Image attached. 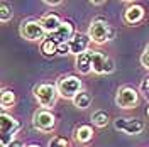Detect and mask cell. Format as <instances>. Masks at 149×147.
Masks as SVG:
<instances>
[{
  "label": "cell",
  "instance_id": "6da1fadb",
  "mask_svg": "<svg viewBox=\"0 0 149 147\" xmlns=\"http://www.w3.org/2000/svg\"><path fill=\"white\" fill-rule=\"evenodd\" d=\"M88 36H90V39L95 44H105V42H109V41H112L115 37V29L112 26H109V22L98 19V20H93L90 24Z\"/></svg>",
  "mask_w": 149,
  "mask_h": 147
},
{
  "label": "cell",
  "instance_id": "7a4b0ae2",
  "mask_svg": "<svg viewBox=\"0 0 149 147\" xmlns=\"http://www.w3.org/2000/svg\"><path fill=\"white\" fill-rule=\"evenodd\" d=\"M34 96H36L37 103H39V107L41 108H46L49 110L53 105H54L56 98H58V88H56L54 85H49V83H42V85H37L34 86Z\"/></svg>",
  "mask_w": 149,
  "mask_h": 147
},
{
  "label": "cell",
  "instance_id": "3957f363",
  "mask_svg": "<svg viewBox=\"0 0 149 147\" xmlns=\"http://www.w3.org/2000/svg\"><path fill=\"white\" fill-rule=\"evenodd\" d=\"M56 88H58L59 95H61L63 98H68V100H73L80 92H83V90H81V88H83L81 80H80L78 76H73V74L59 78V81H58V85H56Z\"/></svg>",
  "mask_w": 149,
  "mask_h": 147
},
{
  "label": "cell",
  "instance_id": "277c9868",
  "mask_svg": "<svg viewBox=\"0 0 149 147\" xmlns=\"http://www.w3.org/2000/svg\"><path fill=\"white\" fill-rule=\"evenodd\" d=\"M20 129V123H19L17 120L14 119L12 115H7V113H2V117H0V132H2V146L7 147L12 142V140H15L14 135L19 132Z\"/></svg>",
  "mask_w": 149,
  "mask_h": 147
},
{
  "label": "cell",
  "instance_id": "5b68a950",
  "mask_svg": "<svg viewBox=\"0 0 149 147\" xmlns=\"http://www.w3.org/2000/svg\"><path fill=\"white\" fill-rule=\"evenodd\" d=\"M20 36L27 41H44L47 34L41 26V20H26L20 24Z\"/></svg>",
  "mask_w": 149,
  "mask_h": 147
},
{
  "label": "cell",
  "instance_id": "8992f818",
  "mask_svg": "<svg viewBox=\"0 0 149 147\" xmlns=\"http://www.w3.org/2000/svg\"><path fill=\"white\" fill-rule=\"evenodd\" d=\"M32 125H34V129H37L39 132H51L56 125V119L49 110L39 108V110H36L34 115H32Z\"/></svg>",
  "mask_w": 149,
  "mask_h": 147
},
{
  "label": "cell",
  "instance_id": "52a82bcc",
  "mask_svg": "<svg viewBox=\"0 0 149 147\" xmlns=\"http://www.w3.org/2000/svg\"><path fill=\"white\" fill-rule=\"evenodd\" d=\"M115 103L120 108H134L139 103V93L136 92L132 86H122L120 90L117 92Z\"/></svg>",
  "mask_w": 149,
  "mask_h": 147
},
{
  "label": "cell",
  "instance_id": "ba28073f",
  "mask_svg": "<svg viewBox=\"0 0 149 147\" xmlns=\"http://www.w3.org/2000/svg\"><path fill=\"white\" fill-rule=\"evenodd\" d=\"M113 61L103 53L92 51V69L97 74H109L113 71Z\"/></svg>",
  "mask_w": 149,
  "mask_h": 147
},
{
  "label": "cell",
  "instance_id": "9c48e42d",
  "mask_svg": "<svg viewBox=\"0 0 149 147\" xmlns=\"http://www.w3.org/2000/svg\"><path fill=\"white\" fill-rule=\"evenodd\" d=\"M113 125H115L117 130H122V132H125L129 135H137L146 127L144 122L139 119H117Z\"/></svg>",
  "mask_w": 149,
  "mask_h": 147
},
{
  "label": "cell",
  "instance_id": "30bf717a",
  "mask_svg": "<svg viewBox=\"0 0 149 147\" xmlns=\"http://www.w3.org/2000/svg\"><path fill=\"white\" fill-rule=\"evenodd\" d=\"M46 37L53 39V41L58 42V44H61V42H70V41L74 37L73 24H71L70 20H63V22H61V26H59V29H58L56 32H53V34H47Z\"/></svg>",
  "mask_w": 149,
  "mask_h": 147
},
{
  "label": "cell",
  "instance_id": "8fae6325",
  "mask_svg": "<svg viewBox=\"0 0 149 147\" xmlns=\"http://www.w3.org/2000/svg\"><path fill=\"white\" fill-rule=\"evenodd\" d=\"M90 41H92V39H90V36H86V34H74V37L70 41L71 53H73V54H76V56L86 53Z\"/></svg>",
  "mask_w": 149,
  "mask_h": 147
},
{
  "label": "cell",
  "instance_id": "7c38bea8",
  "mask_svg": "<svg viewBox=\"0 0 149 147\" xmlns=\"http://www.w3.org/2000/svg\"><path fill=\"white\" fill-rule=\"evenodd\" d=\"M144 19V9L141 7V5H130L125 9L124 12V20L127 22V24H137Z\"/></svg>",
  "mask_w": 149,
  "mask_h": 147
},
{
  "label": "cell",
  "instance_id": "4fadbf2b",
  "mask_svg": "<svg viewBox=\"0 0 149 147\" xmlns=\"http://www.w3.org/2000/svg\"><path fill=\"white\" fill-rule=\"evenodd\" d=\"M61 22H63V20L58 17V15H54V14H47V15H44V17L41 19V26L44 27L46 34L56 32V31L59 29V26H61Z\"/></svg>",
  "mask_w": 149,
  "mask_h": 147
},
{
  "label": "cell",
  "instance_id": "5bb4252c",
  "mask_svg": "<svg viewBox=\"0 0 149 147\" xmlns=\"http://www.w3.org/2000/svg\"><path fill=\"white\" fill-rule=\"evenodd\" d=\"M76 69L81 74H88L92 69V51H86L83 54L76 56Z\"/></svg>",
  "mask_w": 149,
  "mask_h": 147
},
{
  "label": "cell",
  "instance_id": "9a60e30c",
  "mask_svg": "<svg viewBox=\"0 0 149 147\" xmlns=\"http://www.w3.org/2000/svg\"><path fill=\"white\" fill-rule=\"evenodd\" d=\"M93 139V130L90 125H80L74 132V140L80 144H86Z\"/></svg>",
  "mask_w": 149,
  "mask_h": 147
},
{
  "label": "cell",
  "instance_id": "2e32d148",
  "mask_svg": "<svg viewBox=\"0 0 149 147\" xmlns=\"http://www.w3.org/2000/svg\"><path fill=\"white\" fill-rule=\"evenodd\" d=\"M41 53L46 56V58H51V56L58 54V42H54L53 39L46 37V39L41 42Z\"/></svg>",
  "mask_w": 149,
  "mask_h": 147
},
{
  "label": "cell",
  "instance_id": "e0dca14e",
  "mask_svg": "<svg viewBox=\"0 0 149 147\" xmlns=\"http://www.w3.org/2000/svg\"><path fill=\"white\" fill-rule=\"evenodd\" d=\"M90 103H92V96H90V93H86V92H80L73 98V105L76 107V108H80V110L88 108Z\"/></svg>",
  "mask_w": 149,
  "mask_h": 147
},
{
  "label": "cell",
  "instance_id": "ac0fdd59",
  "mask_svg": "<svg viewBox=\"0 0 149 147\" xmlns=\"http://www.w3.org/2000/svg\"><path fill=\"white\" fill-rule=\"evenodd\" d=\"M0 105H2L3 110L14 107L15 105V93L12 92V90H3L2 92V98H0Z\"/></svg>",
  "mask_w": 149,
  "mask_h": 147
},
{
  "label": "cell",
  "instance_id": "d6986e66",
  "mask_svg": "<svg viewBox=\"0 0 149 147\" xmlns=\"http://www.w3.org/2000/svg\"><path fill=\"white\" fill-rule=\"evenodd\" d=\"M92 122L97 127H107L109 125V113L105 110H98L92 115Z\"/></svg>",
  "mask_w": 149,
  "mask_h": 147
},
{
  "label": "cell",
  "instance_id": "ffe728a7",
  "mask_svg": "<svg viewBox=\"0 0 149 147\" xmlns=\"http://www.w3.org/2000/svg\"><path fill=\"white\" fill-rule=\"evenodd\" d=\"M12 15H14V14H12V7H10L9 3L3 2L2 7H0V20H2V22H9L10 19H12Z\"/></svg>",
  "mask_w": 149,
  "mask_h": 147
},
{
  "label": "cell",
  "instance_id": "44dd1931",
  "mask_svg": "<svg viewBox=\"0 0 149 147\" xmlns=\"http://www.w3.org/2000/svg\"><path fill=\"white\" fill-rule=\"evenodd\" d=\"M47 147H70V142L65 137H61V135H54V137L49 140Z\"/></svg>",
  "mask_w": 149,
  "mask_h": 147
},
{
  "label": "cell",
  "instance_id": "7402d4cb",
  "mask_svg": "<svg viewBox=\"0 0 149 147\" xmlns=\"http://www.w3.org/2000/svg\"><path fill=\"white\" fill-rule=\"evenodd\" d=\"M71 53V47H70V42H61L58 44V54L59 56H66Z\"/></svg>",
  "mask_w": 149,
  "mask_h": 147
},
{
  "label": "cell",
  "instance_id": "603a6c76",
  "mask_svg": "<svg viewBox=\"0 0 149 147\" xmlns=\"http://www.w3.org/2000/svg\"><path fill=\"white\" fill-rule=\"evenodd\" d=\"M141 64L144 66L146 69H149V46L144 49V53L141 56Z\"/></svg>",
  "mask_w": 149,
  "mask_h": 147
},
{
  "label": "cell",
  "instance_id": "cb8c5ba5",
  "mask_svg": "<svg viewBox=\"0 0 149 147\" xmlns=\"http://www.w3.org/2000/svg\"><path fill=\"white\" fill-rule=\"evenodd\" d=\"M7 147H24V144H22L20 140H12V142H10Z\"/></svg>",
  "mask_w": 149,
  "mask_h": 147
},
{
  "label": "cell",
  "instance_id": "d4e9b609",
  "mask_svg": "<svg viewBox=\"0 0 149 147\" xmlns=\"http://www.w3.org/2000/svg\"><path fill=\"white\" fill-rule=\"evenodd\" d=\"M90 2H92V3H95V5H100V3H103V2H105V0H90Z\"/></svg>",
  "mask_w": 149,
  "mask_h": 147
},
{
  "label": "cell",
  "instance_id": "484cf974",
  "mask_svg": "<svg viewBox=\"0 0 149 147\" xmlns=\"http://www.w3.org/2000/svg\"><path fill=\"white\" fill-rule=\"evenodd\" d=\"M44 2H47V3H53V5H54V3H59L61 0H44Z\"/></svg>",
  "mask_w": 149,
  "mask_h": 147
},
{
  "label": "cell",
  "instance_id": "4316f807",
  "mask_svg": "<svg viewBox=\"0 0 149 147\" xmlns=\"http://www.w3.org/2000/svg\"><path fill=\"white\" fill-rule=\"evenodd\" d=\"M142 85H144L146 88H149V78H148V80H146V81H144V83H142Z\"/></svg>",
  "mask_w": 149,
  "mask_h": 147
},
{
  "label": "cell",
  "instance_id": "83f0119b",
  "mask_svg": "<svg viewBox=\"0 0 149 147\" xmlns=\"http://www.w3.org/2000/svg\"><path fill=\"white\" fill-rule=\"evenodd\" d=\"M27 147H39V146H36V144H32V146H27Z\"/></svg>",
  "mask_w": 149,
  "mask_h": 147
},
{
  "label": "cell",
  "instance_id": "f1b7e54d",
  "mask_svg": "<svg viewBox=\"0 0 149 147\" xmlns=\"http://www.w3.org/2000/svg\"><path fill=\"white\" fill-rule=\"evenodd\" d=\"M148 117H149V107H148Z\"/></svg>",
  "mask_w": 149,
  "mask_h": 147
},
{
  "label": "cell",
  "instance_id": "f546056e",
  "mask_svg": "<svg viewBox=\"0 0 149 147\" xmlns=\"http://www.w3.org/2000/svg\"><path fill=\"white\" fill-rule=\"evenodd\" d=\"M124 2H132V0H124Z\"/></svg>",
  "mask_w": 149,
  "mask_h": 147
}]
</instances>
